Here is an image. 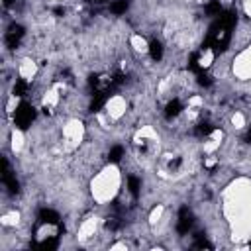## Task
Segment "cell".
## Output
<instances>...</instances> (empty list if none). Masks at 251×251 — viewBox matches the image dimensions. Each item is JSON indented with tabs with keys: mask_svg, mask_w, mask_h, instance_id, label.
Listing matches in <instances>:
<instances>
[{
	"mask_svg": "<svg viewBox=\"0 0 251 251\" xmlns=\"http://www.w3.org/2000/svg\"><path fill=\"white\" fill-rule=\"evenodd\" d=\"M8 2H10V0H6V4H8Z\"/></svg>",
	"mask_w": 251,
	"mask_h": 251,
	"instance_id": "obj_5",
	"label": "cell"
},
{
	"mask_svg": "<svg viewBox=\"0 0 251 251\" xmlns=\"http://www.w3.org/2000/svg\"><path fill=\"white\" fill-rule=\"evenodd\" d=\"M229 76L235 84L251 82V43L231 51L229 57Z\"/></svg>",
	"mask_w": 251,
	"mask_h": 251,
	"instance_id": "obj_3",
	"label": "cell"
},
{
	"mask_svg": "<svg viewBox=\"0 0 251 251\" xmlns=\"http://www.w3.org/2000/svg\"><path fill=\"white\" fill-rule=\"evenodd\" d=\"M220 214L233 247H249L251 239V176L235 175L220 190Z\"/></svg>",
	"mask_w": 251,
	"mask_h": 251,
	"instance_id": "obj_1",
	"label": "cell"
},
{
	"mask_svg": "<svg viewBox=\"0 0 251 251\" xmlns=\"http://www.w3.org/2000/svg\"><path fill=\"white\" fill-rule=\"evenodd\" d=\"M239 10L243 18L251 20V0H239Z\"/></svg>",
	"mask_w": 251,
	"mask_h": 251,
	"instance_id": "obj_4",
	"label": "cell"
},
{
	"mask_svg": "<svg viewBox=\"0 0 251 251\" xmlns=\"http://www.w3.org/2000/svg\"><path fill=\"white\" fill-rule=\"evenodd\" d=\"M124 169L118 161H106L86 180V196L96 208H108L124 194Z\"/></svg>",
	"mask_w": 251,
	"mask_h": 251,
	"instance_id": "obj_2",
	"label": "cell"
}]
</instances>
